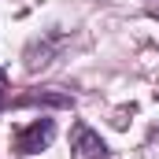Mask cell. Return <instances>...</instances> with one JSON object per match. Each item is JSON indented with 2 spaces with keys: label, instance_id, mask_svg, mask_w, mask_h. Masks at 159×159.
<instances>
[{
  "label": "cell",
  "instance_id": "1",
  "mask_svg": "<svg viewBox=\"0 0 159 159\" xmlns=\"http://www.w3.org/2000/svg\"><path fill=\"white\" fill-rule=\"evenodd\" d=\"M56 137V122L52 119H34L30 126H19L15 137H11V152L15 156H37L52 144Z\"/></svg>",
  "mask_w": 159,
  "mask_h": 159
},
{
  "label": "cell",
  "instance_id": "2",
  "mask_svg": "<svg viewBox=\"0 0 159 159\" xmlns=\"http://www.w3.org/2000/svg\"><path fill=\"white\" fill-rule=\"evenodd\" d=\"M67 44V34L63 30H48V34H41L26 44V52H22V59H26V70H44V67H52V59L59 56V48Z\"/></svg>",
  "mask_w": 159,
  "mask_h": 159
},
{
  "label": "cell",
  "instance_id": "3",
  "mask_svg": "<svg viewBox=\"0 0 159 159\" xmlns=\"http://www.w3.org/2000/svg\"><path fill=\"white\" fill-rule=\"evenodd\" d=\"M107 156H111L107 141L93 126L74 122V129H70V159H107Z\"/></svg>",
  "mask_w": 159,
  "mask_h": 159
},
{
  "label": "cell",
  "instance_id": "4",
  "mask_svg": "<svg viewBox=\"0 0 159 159\" xmlns=\"http://www.w3.org/2000/svg\"><path fill=\"white\" fill-rule=\"evenodd\" d=\"M15 107H48V111H70L74 107V96L70 93H59V89H26L22 96L11 100Z\"/></svg>",
  "mask_w": 159,
  "mask_h": 159
},
{
  "label": "cell",
  "instance_id": "5",
  "mask_svg": "<svg viewBox=\"0 0 159 159\" xmlns=\"http://www.w3.org/2000/svg\"><path fill=\"white\" fill-rule=\"evenodd\" d=\"M4 107H7V93L0 89V111H4Z\"/></svg>",
  "mask_w": 159,
  "mask_h": 159
},
{
  "label": "cell",
  "instance_id": "6",
  "mask_svg": "<svg viewBox=\"0 0 159 159\" xmlns=\"http://www.w3.org/2000/svg\"><path fill=\"white\" fill-rule=\"evenodd\" d=\"M4 78H7V74H4V67H0V81H4Z\"/></svg>",
  "mask_w": 159,
  "mask_h": 159
}]
</instances>
